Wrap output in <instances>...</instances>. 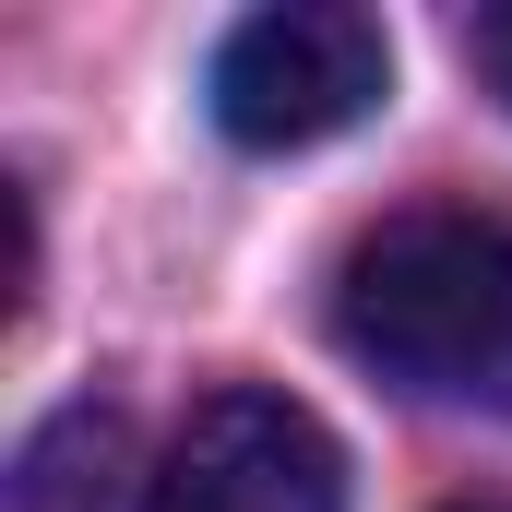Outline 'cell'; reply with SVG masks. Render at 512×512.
<instances>
[{
  "instance_id": "cell-5",
  "label": "cell",
  "mask_w": 512,
  "mask_h": 512,
  "mask_svg": "<svg viewBox=\"0 0 512 512\" xmlns=\"http://www.w3.org/2000/svg\"><path fill=\"white\" fill-rule=\"evenodd\" d=\"M465 512H512V501H465Z\"/></svg>"
},
{
  "instance_id": "cell-4",
  "label": "cell",
  "mask_w": 512,
  "mask_h": 512,
  "mask_svg": "<svg viewBox=\"0 0 512 512\" xmlns=\"http://www.w3.org/2000/svg\"><path fill=\"white\" fill-rule=\"evenodd\" d=\"M465 60H477V72H489V84L512 96V0H501V12H477V24H465Z\"/></svg>"
},
{
  "instance_id": "cell-1",
  "label": "cell",
  "mask_w": 512,
  "mask_h": 512,
  "mask_svg": "<svg viewBox=\"0 0 512 512\" xmlns=\"http://www.w3.org/2000/svg\"><path fill=\"white\" fill-rule=\"evenodd\" d=\"M334 334L405 393L512 405V203H405L334 274Z\"/></svg>"
},
{
  "instance_id": "cell-3",
  "label": "cell",
  "mask_w": 512,
  "mask_h": 512,
  "mask_svg": "<svg viewBox=\"0 0 512 512\" xmlns=\"http://www.w3.org/2000/svg\"><path fill=\"white\" fill-rule=\"evenodd\" d=\"M143 512H346V453L286 393H203L143 477Z\"/></svg>"
},
{
  "instance_id": "cell-2",
  "label": "cell",
  "mask_w": 512,
  "mask_h": 512,
  "mask_svg": "<svg viewBox=\"0 0 512 512\" xmlns=\"http://www.w3.org/2000/svg\"><path fill=\"white\" fill-rule=\"evenodd\" d=\"M393 96V36L346 0H286L251 12L227 48H215V120L251 155H298V143H334Z\"/></svg>"
}]
</instances>
